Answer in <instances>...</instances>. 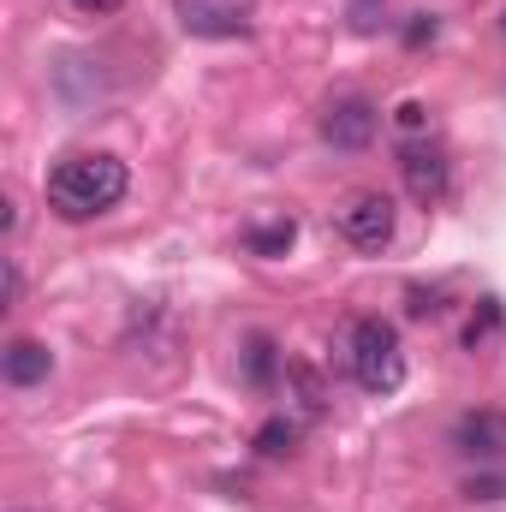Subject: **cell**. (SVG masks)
Here are the masks:
<instances>
[{
  "label": "cell",
  "mask_w": 506,
  "mask_h": 512,
  "mask_svg": "<svg viewBox=\"0 0 506 512\" xmlns=\"http://www.w3.org/2000/svg\"><path fill=\"white\" fill-rule=\"evenodd\" d=\"M126 197V161L114 155H72L48 173V209L60 221H96Z\"/></svg>",
  "instance_id": "6da1fadb"
},
{
  "label": "cell",
  "mask_w": 506,
  "mask_h": 512,
  "mask_svg": "<svg viewBox=\"0 0 506 512\" xmlns=\"http://www.w3.org/2000/svg\"><path fill=\"white\" fill-rule=\"evenodd\" d=\"M340 352H346V370L358 376L364 393H399L405 387V352H399V334L376 322V316H364V322H352L346 328V340H340Z\"/></svg>",
  "instance_id": "7a4b0ae2"
},
{
  "label": "cell",
  "mask_w": 506,
  "mask_h": 512,
  "mask_svg": "<svg viewBox=\"0 0 506 512\" xmlns=\"http://www.w3.org/2000/svg\"><path fill=\"white\" fill-rule=\"evenodd\" d=\"M393 197H381V191H358V197H346V209H340V239L346 245H358V251H381L387 239H393Z\"/></svg>",
  "instance_id": "3957f363"
},
{
  "label": "cell",
  "mask_w": 506,
  "mask_h": 512,
  "mask_svg": "<svg viewBox=\"0 0 506 512\" xmlns=\"http://www.w3.org/2000/svg\"><path fill=\"white\" fill-rule=\"evenodd\" d=\"M381 114L376 102H364V96H334L328 108H322V137L334 143V149H370V137H376Z\"/></svg>",
  "instance_id": "277c9868"
},
{
  "label": "cell",
  "mask_w": 506,
  "mask_h": 512,
  "mask_svg": "<svg viewBox=\"0 0 506 512\" xmlns=\"http://www.w3.org/2000/svg\"><path fill=\"white\" fill-rule=\"evenodd\" d=\"M399 173H405V191H411L423 209L447 197V155H441V149H429V143H405V149H399Z\"/></svg>",
  "instance_id": "5b68a950"
},
{
  "label": "cell",
  "mask_w": 506,
  "mask_h": 512,
  "mask_svg": "<svg viewBox=\"0 0 506 512\" xmlns=\"http://www.w3.org/2000/svg\"><path fill=\"white\" fill-rule=\"evenodd\" d=\"M179 24L191 36H245L251 6L245 0H179Z\"/></svg>",
  "instance_id": "8992f818"
},
{
  "label": "cell",
  "mask_w": 506,
  "mask_h": 512,
  "mask_svg": "<svg viewBox=\"0 0 506 512\" xmlns=\"http://www.w3.org/2000/svg\"><path fill=\"white\" fill-rule=\"evenodd\" d=\"M453 447L471 459H501L506 453V411H465L453 429Z\"/></svg>",
  "instance_id": "52a82bcc"
},
{
  "label": "cell",
  "mask_w": 506,
  "mask_h": 512,
  "mask_svg": "<svg viewBox=\"0 0 506 512\" xmlns=\"http://www.w3.org/2000/svg\"><path fill=\"white\" fill-rule=\"evenodd\" d=\"M0 370H6L12 387H36V382H48L54 358H48V346H36V340H12L6 358H0Z\"/></svg>",
  "instance_id": "ba28073f"
},
{
  "label": "cell",
  "mask_w": 506,
  "mask_h": 512,
  "mask_svg": "<svg viewBox=\"0 0 506 512\" xmlns=\"http://www.w3.org/2000/svg\"><path fill=\"white\" fill-rule=\"evenodd\" d=\"M286 387H292V399H298V423H316L322 411H328V382L310 370V364H286Z\"/></svg>",
  "instance_id": "9c48e42d"
},
{
  "label": "cell",
  "mask_w": 506,
  "mask_h": 512,
  "mask_svg": "<svg viewBox=\"0 0 506 512\" xmlns=\"http://www.w3.org/2000/svg\"><path fill=\"white\" fill-rule=\"evenodd\" d=\"M501 322H506L501 298H477V310H471V322H465V352H483V346L501 334Z\"/></svg>",
  "instance_id": "30bf717a"
},
{
  "label": "cell",
  "mask_w": 506,
  "mask_h": 512,
  "mask_svg": "<svg viewBox=\"0 0 506 512\" xmlns=\"http://www.w3.org/2000/svg\"><path fill=\"white\" fill-rule=\"evenodd\" d=\"M298 447V417H268L262 429H256V453L262 459H286Z\"/></svg>",
  "instance_id": "8fae6325"
},
{
  "label": "cell",
  "mask_w": 506,
  "mask_h": 512,
  "mask_svg": "<svg viewBox=\"0 0 506 512\" xmlns=\"http://www.w3.org/2000/svg\"><path fill=\"white\" fill-rule=\"evenodd\" d=\"M256 256H274V251H286L292 245V221H274V227H256L251 239H245Z\"/></svg>",
  "instance_id": "7c38bea8"
},
{
  "label": "cell",
  "mask_w": 506,
  "mask_h": 512,
  "mask_svg": "<svg viewBox=\"0 0 506 512\" xmlns=\"http://www.w3.org/2000/svg\"><path fill=\"white\" fill-rule=\"evenodd\" d=\"M405 298H411V304H405L411 316H441V310H447V304H441V286H411Z\"/></svg>",
  "instance_id": "4fadbf2b"
},
{
  "label": "cell",
  "mask_w": 506,
  "mask_h": 512,
  "mask_svg": "<svg viewBox=\"0 0 506 512\" xmlns=\"http://www.w3.org/2000/svg\"><path fill=\"white\" fill-rule=\"evenodd\" d=\"M268 376H274V346L268 340H251V382L262 387Z\"/></svg>",
  "instance_id": "5bb4252c"
},
{
  "label": "cell",
  "mask_w": 506,
  "mask_h": 512,
  "mask_svg": "<svg viewBox=\"0 0 506 512\" xmlns=\"http://www.w3.org/2000/svg\"><path fill=\"white\" fill-rule=\"evenodd\" d=\"M506 495V477H471L465 483V501H501Z\"/></svg>",
  "instance_id": "9a60e30c"
},
{
  "label": "cell",
  "mask_w": 506,
  "mask_h": 512,
  "mask_svg": "<svg viewBox=\"0 0 506 512\" xmlns=\"http://www.w3.org/2000/svg\"><path fill=\"white\" fill-rule=\"evenodd\" d=\"M435 30H441V24H435L429 12H417V18L405 24V42H411V48H423V42H435Z\"/></svg>",
  "instance_id": "2e32d148"
},
{
  "label": "cell",
  "mask_w": 506,
  "mask_h": 512,
  "mask_svg": "<svg viewBox=\"0 0 506 512\" xmlns=\"http://www.w3.org/2000/svg\"><path fill=\"white\" fill-rule=\"evenodd\" d=\"M429 126V108H423V102H405V108H399V131H423Z\"/></svg>",
  "instance_id": "e0dca14e"
},
{
  "label": "cell",
  "mask_w": 506,
  "mask_h": 512,
  "mask_svg": "<svg viewBox=\"0 0 506 512\" xmlns=\"http://www.w3.org/2000/svg\"><path fill=\"white\" fill-rule=\"evenodd\" d=\"M72 6H78V12H90V18H108V12H120L126 0H72Z\"/></svg>",
  "instance_id": "ac0fdd59"
},
{
  "label": "cell",
  "mask_w": 506,
  "mask_h": 512,
  "mask_svg": "<svg viewBox=\"0 0 506 512\" xmlns=\"http://www.w3.org/2000/svg\"><path fill=\"white\" fill-rule=\"evenodd\" d=\"M18 286H24V280H18V262H12V256H6V310H12V304H18Z\"/></svg>",
  "instance_id": "d6986e66"
}]
</instances>
